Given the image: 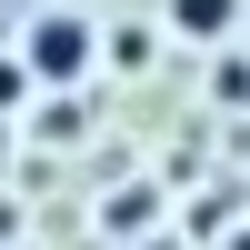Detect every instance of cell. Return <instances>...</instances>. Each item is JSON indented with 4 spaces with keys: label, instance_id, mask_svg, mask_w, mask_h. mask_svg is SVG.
Masks as SVG:
<instances>
[{
    "label": "cell",
    "instance_id": "3957f363",
    "mask_svg": "<svg viewBox=\"0 0 250 250\" xmlns=\"http://www.w3.org/2000/svg\"><path fill=\"white\" fill-rule=\"evenodd\" d=\"M230 250H250V230H240V240H230Z\"/></svg>",
    "mask_w": 250,
    "mask_h": 250
},
{
    "label": "cell",
    "instance_id": "7a4b0ae2",
    "mask_svg": "<svg viewBox=\"0 0 250 250\" xmlns=\"http://www.w3.org/2000/svg\"><path fill=\"white\" fill-rule=\"evenodd\" d=\"M240 20V0H170V30H190V40H220Z\"/></svg>",
    "mask_w": 250,
    "mask_h": 250
},
{
    "label": "cell",
    "instance_id": "6da1fadb",
    "mask_svg": "<svg viewBox=\"0 0 250 250\" xmlns=\"http://www.w3.org/2000/svg\"><path fill=\"white\" fill-rule=\"evenodd\" d=\"M90 60H100V40H90V20H80V10L30 20V40H20V70H30V80H80Z\"/></svg>",
    "mask_w": 250,
    "mask_h": 250
}]
</instances>
